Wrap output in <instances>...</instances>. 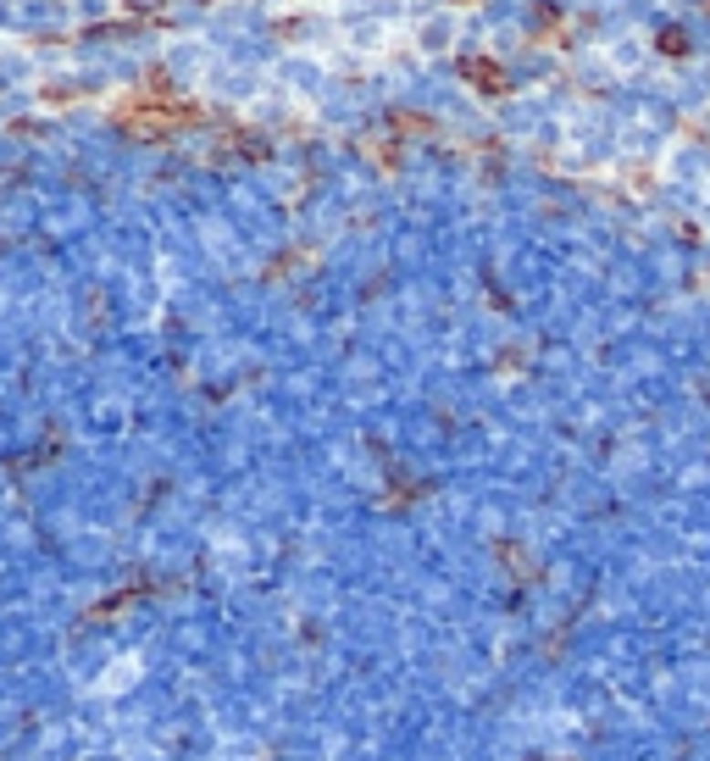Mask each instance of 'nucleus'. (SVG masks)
<instances>
[{"label": "nucleus", "mask_w": 710, "mask_h": 761, "mask_svg": "<svg viewBox=\"0 0 710 761\" xmlns=\"http://www.w3.org/2000/svg\"><path fill=\"white\" fill-rule=\"evenodd\" d=\"M461 73H466V84L483 90V95H506V90H511V73H506L500 61H488V56H466Z\"/></svg>", "instance_id": "1"}, {"label": "nucleus", "mask_w": 710, "mask_h": 761, "mask_svg": "<svg viewBox=\"0 0 710 761\" xmlns=\"http://www.w3.org/2000/svg\"><path fill=\"white\" fill-rule=\"evenodd\" d=\"M655 45H661V50H672V56H683V50H688V39H683L677 28H661V39H655Z\"/></svg>", "instance_id": "2"}, {"label": "nucleus", "mask_w": 710, "mask_h": 761, "mask_svg": "<svg viewBox=\"0 0 710 761\" xmlns=\"http://www.w3.org/2000/svg\"><path fill=\"white\" fill-rule=\"evenodd\" d=\"M167 0H128V12H162Z\"/></svg>", "instance_id": "3"}]
</instances>
